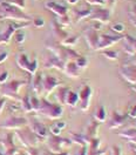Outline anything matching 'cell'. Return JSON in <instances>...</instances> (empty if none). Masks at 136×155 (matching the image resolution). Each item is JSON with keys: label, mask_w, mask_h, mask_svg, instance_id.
<instances>
[{"label": "cell", "mask_w": 136, "mask_h": 155, "mask_svg": "<svg viewBox=\"0 0 136 155\" xmlns=\"http://www.w3.org/2000/svg\"><path fill=\"white\" fill-rule=\"evenodd\" d=\"M48 147L50 149L52 153H60L62 150V148L68 147V146L72 145V141L67 140V139H62L59 136L52 135L50 137H48Z\"/></svg>", "instance_id": "cell-5"}, {"label": "cell", "mask_w": 136, "mask_h": 155, "mask_svg": "<svg viewBox=\"0 0 136 155\" xmlns=\"http://www.w3.org/2000/svg\"><path fill=\"white\" fill-rule=\"evenodd\" d=\"M75 64L78 65V67L79 68H86L87 67V65H88V60L85 57H80L79 55L78 58H76V61H75Z\"/></svg>", "instance_id": "cell-33"}, {"label": "cell", "mask_w": 136, "mask_h": 155, "mask_svg": "<svg viewBox=\"0 0 136 155\" xmlns=\"http://www.w3.org/2000/svg\"><path fill=\"white\" fill-rule=\"evenodd\" d=\"M5 104H6V100H5L4 97H1V99H0V113L2 112V109H4V107H5Z\"/></svg>", "instance_id": "cell-46"}, {"label": "cell", "mask_w": 136, "mask_h": 155, "mask_svg": "<svg viewBox=\"0 0 136 155\" xmlns=\"http://www.w3.org/2000/svg\"><path fill=\"white\" fill-rule=\"evenodd\" d=\"M127 116L128 114H118L117 112H113L110 120H109V124H108L109 129H117L121 126H123L125 121L127 120Z\"/></svg>", "instance_id": "cell-11"}, {"label": "cell", "mask_w": 136, "mask_h": 155, "mask_svg": "<svg viewBox=\"0 0 136 155\" xmlns=\"http://www.w3.org/2000/svg\"><path fill=\"white\" fill-rule=\"evenodd\" d=\"M0 19H4V11H2L1 6H0Z\"/></svg>", "instance_id": "cell-48"}, {"label": "cell", "mask_w": 136, "mask_h": 155, "mask_svg": "<svg viewBox=\"0 0 136 155\" xmlns=\"http://www.w3.org/2000/svg\"><path fill=\"white\" fill-rule=\"evenodd\" d=\"M131 146H133V149L135 150V153H136V145H131Z\"/></svg>", "instance_id": "cell-50"}, {"label": "cell", "mask_w": 136, "mask_h": 155, "mask_svg": "<svg viewBox=\"0 0 136 155\" xmlns=\"http://www.w3.org/2000/svg\"><path fill=\"white\" fill-rule=\"evenodd\" d=\"M92 11L93 10H90L89 7H85V8H82V10H75L76 19L81 20V19H83V18H88V17H90Z\"/></svg>", "instance_id": "cell-25"}, {"label": "cell", "mask_w": 136, "mask_h": 155, "mask_svg": "<svg viewBox=\"0 0 136 155\" xmlns=\"http://www.w3.org/2000/svg\"><path fill=\"white\" fill-rule=\"evenodd\" d=\"M31 100V106H32V112H39L40 109V100L37 97H29Z\"/></svg>", "instance_id": "cell-29"}, {"label": "cell", "mask_w": 136, "mask_h": 155, "mask_svg": "<svg viewBox=\"0 0 136 155\" xmlns=\"http://www.w3.org/2000/svg\"><path fill=\"white\" fill-rule=\"evenodd\" d=\"M42 78L44 77L41 75V73H35L33 77L32 86H33V91L37 95H40L42 93Z\"/></svg>", "instance_id": "cell-20"}, {"label": "cell", "mask_w": 136, "mask_h": 155, "mask_svg": "<svg viewBox=\"0 0 136 155\" xmlns=\"http://www.w3.org/2000/svg\"><path fill=\"white\" fill-rule=\"evenodd\" d=\"M128 115L130 116V117H133V119H136V105L130 110H129V113H128Z\"/></svg>", "instance_id": "cell-43"}, {"label": "cell", "mask_w": 136, "mask_h": 155, "mask_svg": "<svg viewBox=\"0 0 136 155\" xmlns=\"http://www.w3.org/2000/svg\"><path fill=\"white\" fill-rule=\"evenodd\" d=\"M33 25L35 27H38V28H41L45 25V20L42 19V18H35V19L33 20Z\"/></svg>", "instance_id": "cell-36"}, {"label": "cell", "mask_w": 136, "mask_h": 155, "mask_svg": "<svg viewBox=\"0 0 136 155\" xmlns=\"http://www.w3.org/2000/svg\"><path fill=\"white\" fill-rule=\"evenodd\" d=\"M15 31L17 29L14 28V26L12 25V22H10L8 26H7V28L5 29L4 32L0 33V44H8L11 38H12V35L15 33Z\"/></svg>", "instance_id": "cell-19"}, {"label": "cell", "mask_w": 136, "mask_h": 155, "mask_svg": "<svg viewBox=\"0 0 136 155\" xmlns=\"http://www.w3.org/2000/svg\"><path fill=\"white\" fill-rule=\"evenodd\" d=\"M109 17H110V11L106 10V8L92 11V14H90V19L93 20V21L101 22V24L107 22L108 20H109Z\"/></svg>", "instance_id": "cell-12"}, {"label": "cell", "mask_w": 136, "mask_h": 155, "mask_svg": "<svg viewBox=\"0 0 136 155\" xmlns=\"http://www.w3.org/2000/svg\"><path fill=\"white\" fill-rule=\"evenodd\" d=\"M10 109H11V110H13V112H15V110H18V109H19V106H15V105H11Z\"/></svg>", "instance_id": "cell-47"}, {"label": "cell", "mask_w": 136, "mask_h": 155, "mask_svg": "<svg viewBox=\"0 0 136 155\" xmlns=\"http://www.w3.org/2000/svg\"><path fill=\"white\" fill-rule=\"evenodd\" d=\"M79 69L80 68L75 64V61H68L67 64H65V68H63L65 73L70 78H79V74H80Z\"/></svg>", "instance_id": "cell-18"}, {"label": "cell", "mask_w": 136, "mask_h": 155, "mask_svg": "<svg viewBox=\"0 0 136 155\" xmlns=\"http://www.w3.org/2000/svg\"><path fill=\"white\" fill-rule=\"evenodd\" d=\"M102 54H103V57H106L109 60H117L118 59L117 51H107V52H103Z\"/></svg>", "instance_id": "cell-32"}, {"label": "cell", "mask_w": 136, "mask_h": 155, "mask_svg": "<svg viewBox=\"0 0 136 155\" xmlns=\"http://www.w3.org/2000/svg\"><path fill=\"white\" fill-rule=\"evenodd\" d=\"M69 4H72V5H74V4H76L78 2V0H67Z\"/></svg>", "instance_id": "cell-49"}, {"label": "cell", "mask_w": 136, "mask_h": 155, "mask_svg": "<svg viewBox=\"0 0 136 155\" xmlns=\"http://www.w3.org/2000/svg\"><path fill=\"white\" fill-rule=\"evenodd\" d=\"M129 18H130L131 24H133L134 26H136V4L133 5V6L130 7V10H129Z\"/></svg>", "instance_id": "cell-34"}, {"label": "cell", "mask_w": 136, "mask_h": 155, "mask_svg": "<svg viewBox=\"0 0 136 155\" xmlns=\"http://www.w3.org/2000/svg\"><path fill=\"white\" fill-rule=\"evenodd\" d=\"M78 104H79V94L69 89L67 97H66V105H68V106L70 107H75Z\"/></svg>", "instance_id": "cell-24"}, {"label": "cell", "mask_w": 136, "mask_h": 155, "mask_svg": "<svg viewBox=\"0 0 136 155\" xmlns=\"http://www.w3.org/2000/svg\"><path fill=\"white\" fill-rule=\"evenodd\" d=\"M26 39V33L22 29H17L15 31V41L18 44H22Z\"/></svg>", "instance_id": "cell-30"}, {"label": "cell", "mask_w": 136, "mask_h": 155, "mask_svg": "<svg viewBox=\"0 0 136 155\" xmlns=\"http://www.w3.org/2000/svg\"><path fill=\"white\" fill-rule=\"evenodd\" d=\"M99 126H100V122H97V121L92 122V124L88 126L87 133H85V134H83L85 139L87 140V142H89V140H90V139L96 137V133H97V129H99Z\"/></svg>", "instance_id": "cell-21"}, {"label": "cell", "mask_w": 136, "mask_h": 155, "mask_svg": "<svg viewBox=\"0 0 136 155\" xmlns=\"http://www.w3.org/2000/svg\"><path fill=\"white\" fill-rule=\"evenodd\" d=\"M76 42H78V37H70V38H67L66 40H63L62 45H65V46H74Z\"/></svg>", "instance_id": "cell-35"}, {"label": "cell", "mask_w": 136, "mask_h": 155, "mask_svg": "<svg viewBox=\"0 0 136 155\" xmlns=\"http://www.w3.org/2000/svg\"><path fill=\"white\" fill-rule=\"evenodd\" d=\"M78 155H88V145L81 146V150L78 153Z\"/></svg>", "instance_id": "cell-41"}, {"label": "cell", "mask_w": 136, "mask_h": 155, "mask_svg": "<svg viewBox=\"0 0 136 155\" xmlns=\"http://www.w3.org/2000/svg\"><path fill=\"white\" fill-rule=\"evenodd\" d=\"M60 84H61L60 80L57 79L55 77H52V75L44 77L42 78V93L45 95H48L58 87Z\"/></svg>", "instance_id": "cell-8"}, {"label": "cell", "mask_w": 136, "mask_h": 155, "mask_svg": "<svg viewBox=\"0 0 136 155\" xmlns=\"http://www.w3.org/2000/svg\"><path fill=\"white\" fill-rule=\"evenodd\" d=\"M7 79H8V72H2V73H0V84H5L6 81H7Z\"/></svg>", "instance_id": "cell-39"}, {"label": "cell", "mask_w": 136, "mask_h": 155, "mask_svg": "<svg viewBox=\"0 0 136 155\" xmlns=\"http://www.w3.org/2000/svg\"><path fill=\"white\" fill-rule=\"evenodd\" d=\"M54 125H55V126L58 127V128H60L61 130H62L63 128H66V126H67L65 121H59V122H57V124H54Z\"/></svg>", "instance_id": "cell-44"}, {"label": "cell", "mask_w": 136, "mask_h": 155, "mask_svg": "<svg viewBox=\"0 0 136 155\" xmlns=\"http://www.w3.org/2000/svg\"><path fill=\"white\" fill-rule=\"evenodd\" d=\"M106 153V150H95V152H89L88 150V155H103Z\"/></svg>", "instance_id": "cell-45"}, {"label": "cell", "mask_w": 136, "mask_h": 155, "mask_svg": "<svg viewBox=\"0 0 136 155\" xmlns=\"http://www.w3.org/2000/svg\"><path fill=\"white\" fill-rule=\"evenodd\" d=\"M39 112L45 116H47L48 119L55 120L62 116L63 113V108L61 105H57V104H50L46 99H41L40 100V109Z\"/></svg>", "instance_id": "cell-1"}, {"label": "cell", "mask_w": 136, "mask_h": 155, "mask_svg": "<svg viewBox=\"0 0 136 155\" xmlns=\"http://www.w3.org/2000/svg\"><path fill=\"white\" fill-rule=\"evenodd\" d=\"M7 57H8V52H1L0 53V64H2L4 61H6Z\"/></svg>", "instance_id": "cell-42"}, {"label": "cell", "mask_w": 136, "mask_h": 155, "mask_svg": "<svg viewBox=\"0 0 136 155\" xmlns=\"http://www.w3.org/2000/svg\"><path fill=\"white\" fill-rule=\"evenodd\" d=\"M27 124V120L25 117H17V116H12L8 120H6L4 124H1V128H6V129H18L21 128Z\"/></svg>", "instance_id": "cell-10"}, {"label": "cell", "mask_w": 136, "mask_h": 155, "mask_svg": "<svg viewBox=\"0 0 136 155\" xmlns=\"http://www.w3.org/2000/svg\"><path fill=\"white\" fill-rule=\"evenodd\" d=\"M31 130L38 136L40 140L46 139V137L48 136V130H47V128L44 126L41 122H38V121H33V122L31 124Z\"/></svg>", "instance_id": "cell-13"}, {"label": "cell", "mask_w": 136, "mask_h": 155, "mask_svg": "<svg viewBox=\"0 0 136 155\" xmlns=\"http://www.w3.org/2000/svg\"><path fill=\"white\" fill-rule=\"evenodd\" d=\"M21 108L25 112H32V106H31V100H29V95H25L21 99Z\"/></svg>", "instance_id": "cell-27"}, {"label": "cell", "mask_w": 136, "mask_h": 155, "mask_svg": "<svg viewBox=\"0 0 136 155\" xmlns=\"http://www.w3.org/2000/svg\"><path fill=\"white\" fill-rule=\"evenodd\" d=\"M86 1L90 5H99V6L105 5V0H86Z\"/></svg>", "instance_id": "cell-40"}, {"label": "cell", "mask_w": 136, "mask_h": 155, "mask_svg": "<svg viewBox=\"0 0 136 155\" xmlns=\"http://www.w3.org/2000/svg\"><path fill=\"white\" fill-rule=\"evenodd\" d=\"M17 64L21 69L28 72L32 75H34L37 73V69H38V60L37 59H33L31 61L26 54H19L17 57Z\"/></svg>", "instance_id": "cell-2"}, {"label": "cell", "mask_w": 136, "mask_h": 155, "mask_svg": "<svg viewBox=\"0 0 136 155\" xmlns=\"http://www.w3.org/2000/svg\"><path fill=\"white\" fill-rule=\"evenodd\" d=\"M17 135H18L19 140L21 141V143H24V146H26V147H28V148H34V147H37L40 141L39 137L35 135L32 130L18 132Z\"/></svg>", "instance_id": "cell-4"}, {"label": "cell", "mask_w": 136, "mask_h": 155, "mask_svg": "<svg viewBox=\"0 0 136 155\" xmlns=\"http://www.w3.org/2000/svg\"><path fill=\"white\" fill-rule=\"evenodd\" d=\"M69 88L68 87H59L57 92V100H58L59 105H66V97H67Z\"/></svg>", "instance_id": "cell-23"}, {"label": "cell", "mask_w": 136, "mask_h": 155, "mask_svg": "<svg viewBox=\"0 0 136 155\" xmlns=\"http://www.w3.org/2000/svg\"><path fill=\"white\" fill-rule=\"evenodd\" d=\"M125 51L129 55H136V39L131 38L130 35H125Z\"/></svg>", "instance_id": "cell-17"}, {"label": "cell", "mask_w": 136, "mask_h": 155, "mask_svg": "<svg viewBox=\"0 0 136 155\" xmlns=\"http://www.w3.org/2000/svg\"><path fill=\"white\" fill-rule=\"evenodd\" d=\"M6 2L14 6V7H17V8H21V10H24L26 7L25 0H6Z\"/></svg>", "instance_id": "cell-28"}, {"label": "cell", "mask_w": 136, "mask_h": 155, "mask_svg": "<svg viewBox=\"0 0 136 155\" xmlns=\"http://www.w3.org/2000/svg\"><path fill=\"white\" fill-rule=\"evenodd\" d=\"M92 94H93V89L90 86L85 85L81 88L80 93H79V102H80V108L81 110H87L89 108V104H90V99H92Z\"/></svg>", "instance_id": "cell-6"}, {"label": "cell", "mask_w": 136, "mask_h": 155, "mask_svg": "<svg viewBox=\"0 0 136 155\" xmlns=\"http://www.w3.org/2000/svg\"><path fill=\"white\" fill-rule=\"evenodd\" d=\"M85 37H86V41H87L89 48L96 49L97 42H99V34H97L96 29H94V28L87 29L86 33H85Z\"/></svg>", "instance_id": "cell-14"}, {"label": "cell", "mask_w": 136, "mask_h": 155, "mask_svg": "<svg viewBox=\"0 0 136 155\" xmlns=\"http://www.w3.org/2000/svg\"><path fill=\"white\" fill-rule=\"evenodd\" d=\"M49 132H50V134H52V135L59 136V135H60V133H61V129H60V128H58L55 125H52V126H50V128H49Z\"/></svg>", "instance_id": "cell-37"}, {"label": "cell", "mask_w": 136, "mask_h": 155, "mask_svg": "<svg viewBox=\"0 0 136 155\" xmlns=\"http://www.w3.org/2000/svg\"><path fill=\"white\" fill-rule=\"evenodd\" d=\"M125 29H126V26H125V24H122V22H116V24H114V25L112 26V31L117 33V34H121Z\"/></svg>", "instance_id": "cell-31"}, {"label": "cell", "mask_w": 136, "mask_h": 155, "mask_svg": "<svg viewBox=\"0 0 136 155\" xmlns=\"http://www.w3.org/2000/svg\"><path fill=\"white\" fill-rule=\"evenodd\" d=\"M110 155H122L121 154V148L117 146H113L110 149Z\"/></svg>", "instance_id": "cell-38"}, {"label": "cell", "mask_w": 136, "mask_h": 155, "mask_svg": "<svg viewBox=\"0 0 136 155\" xmlns=\"http://www.w3.org/2000/svg\"><path fill=\"white\" fill-rule=\"evenodd\" d=\"M94 119L95 121L100 122V124H103L106 122V119H107V113H106V109L103 106H99L94 113Z\"/></svg>", "instance_id": "cell-22"}, {"label": "cell", "mask_w": 136, "mask_h": 155, "mask_svg": "<svg viewBox=\"0 0 136 155\" xmlns=\"http://www.w3.org/2000/svg\"><path fill=\"white\" fill-rule=\"evenodd\" d=\"M121 39H123V37H121V35H109V34L99 35V42H97L96 49L108 48V47L113 46L114 44L118 42Z\"/></svg>", "instance_id": "cell-7"}, {"label": "cell", "mask_w": 136, "mask_h": 155, "mask_svg": "<svg viewBox=\"0 0 136 155\" xmlns=\"http://www.w3.org/2000/svg\"><path fill=\"white\" fill-rule=\"evenodd\" d=\"M120 136H122V137H125V139L130 141L134 137H136V128H133V127L127 128L126 130H123L122 133H120Z\"/></svg>", "instance_id": "cell-26"}, {"label": "cell", "mask_w": 136, "mask_h": 155, "mask_svg": "<svg viewBox=\"0 0 136 155\" xmlns=\"http://www.w3.org/2000/svg\"><path fill=\"white\" fill-rule=\"evenodd\" d=\"M120 75L129 82L130 85H136V66H123L120 68Z\"/></svg>", "instance_id": "cell-9"}, {"label": "cell", "mask_w": 136, "mask_h": 155, "mask_svg": "<svg viewBox=\"0 0 136 155\" xmlns=\"http://www.w3.org/2000/svg\"><path fill=\"white\" fill-rule=\"evenodd\" d=\"M133 65H134V66H136V60L134 61V62H133Z\"/></svg>", "instance_id": "cell-51"}, {"label": "cell", "mask_w": 136, "mask_h": 155, "mask_svg": "<svg viewBox=\"0 0 136 155\" xmlns=\"http://www.w3.org/2000/svg\"><path fill=\"white\" fill-rule=\"evenodd\" d=\"M25 84H26V81L12 80L7 85L4 86L1 93H2V95H5V97H12V99H14V100H19V97H18L19 89H20V87H21L22 85H25Z\"/></svg>", "instance_id": "cell-3"}, {"label": "cell", "mask_w": 136, "mask_h": 155, "mask_svg": "<svg viewBox=\"0 0 136 155\" xmlns=\"http://www.w3.org/2000/svg\"><path fill=\"white\" fill-rule=\"evenodd\" d=\"M45 67L58 68V69L63 71V68H65V61H62L61 59H59L58 57H55V55H52V57H49V58L45 61Z\"/></svg>", "instance_id": "cell-16"}, {"label": "cell", "mask_w": 136, "mask_h": 155, "mask_svg": "<svg viewBox=\"0 0 136 155\" xmlns=\"http://www.w3.org/2000/svg\"><path fill=\"white\" fill-rule=\"evenodd\" d=\"M46 8L50 10L53 13H55L59 17H63V15L67 14V7L60 5V4L55 2V1H49V2H47L46 4Z\"/></svg>", "instance_id": "cell-15"}]
</instances>
